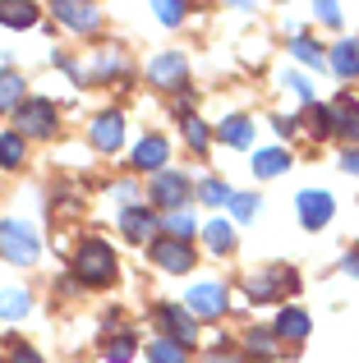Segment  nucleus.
Here are the masks:
<instances>
[{"label": "nucleus", "mask_w": 359, "mask_h": 363, "mask_svg": "<svg viewBox=\"0 0 359 363\" xmlns=\"http://www.w3.org/2000/svg\"><path fill=\"white\" fill-rule=\"evenodd\" d=\"M120 272L116 262V248H111L106 240H83L79 248H74V281L88 285V290H97V285H111Z\"/></svg>", "instance_id": "obj_1"}, {"label": "nucleus", "mask_w": 359, "mask_h": 363, "mask_svg": "<svg viewBox=\"0 0 359 363\" xmlns=\"http://www.w3.org/2000/svg\"><path fill=\"white\" fill-rule=\"evenodd\" d=\"M0 253H5V262H14V267H33L37 257H42V235H37L28 221L5 216V221H0Z\"/></svg>", "instance_id": "obj_2"}, {"label": "nucleus", "mask_w": 359, "mask_h": 363, "mask_svg": "<svg viewBox=\"0 0 359 363\" xmlns=\"http://www.w3.org/2000/svg\"><path fill=\"white\" fill-rule=\"evenodd\" d=\"M55 129H60V116L46 97H28L14 111V133H23V138H55Z\"/></svg>", "instance_id": "obj_3"}, {"label": "nucleus", "mask_w": 359, "mask_h": 363, "mask_svg": "<svg viewBox=\"0 0 359 363\" xmlns=\"http://www.w3.org/2000/svg\"><path fill=\"white\" fill-rule=\"evenodd\" d=\"M184 308H189V318H207V322H216V318H226L231 313V290H226L221 281H203V285H194V290L184 294Z\"/></svg>", "instance_id": "obj_4"}, {"label": "nucleus", "mask_w": 359, "mask_h": 363, "mask_svg": "<svg viewBox=\"0 0 359 363\" xmlns=\"http://www.w3.org/2000/svg\"><path fill=\"white\" fill-rule=\"evenodd\" d=\"M286 290H295V276H290L286 267H263V272L244 276V294H249L253 303H272V299H281Z\"/></svg>", "instance_id": "obj_5"}, {"label": "nucleus", "mask_w": 359, "mask_h": 363, "mask_svg": "<svg viewBox=\"0 0 359 363\" xmlns=\"http://www.w3.org/2000/svg\"><path fill=\"white\" fill-rule=\"evenodd\" d=\"M148 198H153L157 207H166V212L184 207V203H189V175H184V170H171V166H166L162 175H153V184H148Z\"/></svg>", "instance_id": "obj_6"}, {"label": "nucleus", "mask_w": 359, "mask_h": 363, "mask_svg": "<svg viewBox=\"0 0 359 363\" xmlns=\"http://www.w3.org/2000/svg\"><path fill=\"white\" fill-rule=\"evenodd\" d=\"M157 322H162L166 340H175L180 350L198 345V322L189 318V308H180V303H157Z\"/></svg>", "instance_id": "obj_7"}, {"label": "nucleus", "mask_w": 359, "mask_h": 363, "mask_svg": "<svg viewBox=\"0 0 359 363\" xmlns=\"http://www.w3.org/2000/svg\"><path fill=\"white\" fill-rule=\"evenodd\" d=\"M295 212H299V225H304V230H323V225L336 216V203H332V194H323V189H304V194L295 198Z\"/></svg>", "instance_id": "obj_8"}, {"label": "nucleus", "mask_w": 359, "mask_h": 363, "mask_svg": "<svg viewBox=\"0 0 359 363\" xmlns=\"http://www.w3.org/2000/svg\"><path fill=\"white\" fill-rule=\"evenodd\" d=\"M51 14L60 18V28H70V33H97L101 28V9L83 5V0H55Z\"/></svg>", "instance_id": "obj_9"}, {"label": "nucleus", "mask_w": 359, "mask_h": 363, "mask_svg": "<svg viewBox=\"0 0 359 363\" xmlns=\"http://www.w3.org/2000/svg\"><path fill=\"white\" fill-rule=\"evenodd\" d=\"M166 161H171V143H166L162 133H143V138L134 143V161H129V166L148 170V175H162Z\"/></svg>", "instance_id": "obj_10"}, {"label": "nucleus", "mask_w": 359, "mask_h": 363, "mask_svg": "<svg viewBox=\"0 0 359 363\" xmlns=\"http://www.w3.org/2000/svg\"><path fill=\"white\" fill-rule=\"evenodd\" d=\"M153 262H157V272H166V276H184V272H194V248L162 235V240L153 244Z\"/></svg>", "instance_id": "obj_11"}, {"label": "nucleus", "mask_w": 359, "mask_h": 363, "mask_svg": "<svg viewBox=\"0 0 359 363\" xmlns=\"http://www.w3.org/2000/svg\"><path fill=\"white\" fill-rule=\"evenodd\" d=\"M88 138H92V147H97V152H106V157H111V152L125 143V116H120V111H101V116L92 120Z\"/></svg>", "instance_id": "obj_12"}, {"label": "nucleus", "mask_w": 359, "mask_h": 363, "mask_svg": "<svg viewBox=\"0 0 359 363\" xmlns=\"http://www.w3.org/2000/svg\"><path fill=\"white\" fill-rule=\"evenodd\" d=\"M120 230H125V240H134V244H143V240H162V221H157L148 207H125L120 212Z\"/></svg>", "instance_id": "obj_13"}, {"label": "nucleus", "mask_w": 359, "mask_h": 363, "mask_svg": "<svg viewBox=\"0 0 359 363\" xmlns=\"http://www.w3.org/2000/svg\"><path fill=\"white\" fill-rule=\"evenodd\" d=\"M184 69H189V60L180 51H162V55H153L148 60V79L157 83V88H180V79H184Z\"/></svg>", "instance_id": "obj_14"}, {"label": "nucleus", "mask_w": 359, "mask_h": 363, "mask_svg": "<svg viewBox=\"0 0 359 363\" xmlns=\"http://www.w3.org/2000/svg\"><path fill=\"white\" fill-rule=\"evenodd\" d=\"M309 331H314V318H309L304 308H281L277 313V322H272V336L277 340H290V345H299V340H309Z\"/></svg>", "instance_id": "obj_15"}, {"label": "nucleus", "mask_w": 359, "mask_h": 363, "mask_svg": "<svg viewBox=\"0 0 359 363\" xmlns=\"http://www.w3.org/2000/svg\"><path fill=\"white\" fill-rule=\"evenodd\" d=\"M253 175L258 179H277V175H286L290 170V152L286 147H263V152H253Z\"/></svg>", "instance_id": "obj_16"}, {"label": "nucleus", "mask_w": 359, "mask_h": 363, "mask_svg": "<svg viewBox=\"0 0 359 363\" xmlns=\"http://www.w3.org/2000/svg\"><path fill=\"white\" fill-rule=\"evenodd\" d=\"M253 133H258V124H253L249 116H231L216 124V138L231 143V147H253Z\"/></svg>", "instance_id": "obj_17"}, {"label": "nucleus", "mask_w": 359, "mask_h": 363, "mask_svg": "<svg viewBox=\"0 0 359 363\" xmlns=\"http://www.w3.org/2000/svg\"><path fill=\"white\" fill-rule=\"evenodd\" d=\"M23 101H28L23 74H18V69H0V111H9V116H14Z\"/></svg>", "instance_id": "obj_18"}, {"label": "nucleus", "mask_w": 359, "mask_h": 363, "mask_svg": "<svg viewBox=\"0 0 359 363\" xmlns=\"http://www.w3.org/2000/svg\"><path fill=\"white\" fill-rule=\"evenodd\" d=\"M332 116H336V138L359 143V101L355 97H336L332 101Z\"/></svg>", "instance_id": "obj_19"}, {"label": "nucleus", "mask_w": 359, "mask_h": 363, "mask_svg": "<svg viewBox=\"0 0 359 363\" xmlns=\"http://www.w3.org/2000/svg\"><path fill=\"white\" fill-rule=\"evenodd\" d=\"M203 244H207V253L226 257V253L235 248V225H231V221H221V216H212V221L203 225Z\"/></svg>", "instance_id": "obj_20"}, {"label": "nucleus", "mask_w": 359, "mask_h": 363, "mask_svg": "<svg viewBox=\"0 0 359 363\" xmlns=\"http://www.w3.org/2000/svg\"><path fill=\"white\" fill-rule=\"evenodd\" d=\"M42 18V9L33 0H0V23L5 28H33Z\"/></svg>", "instance_id": "obj_21"}, {"label": "nucleus", "mask_w": 359, "mask_h": 363, "mask_svg": "<svg viewBox=\"0 0 359 363\" xmlns=\"http://www.w3.org/2000/svg\"><path fill=\"white\" fill-rule=\"evenodd\" d=\"M327 65H332L341 79H359V37H346L341 46H332Z\"/></svg>", "instance_id": "obj_22"}, {"label": "nucleus", "mask_w": 359, "mask_h": 363, "mask_svg": "<svg viewBox=\"0 0 359 363\" xmlns=\"http://www.w3.org/2000/svg\"><path fill=\"white\" fill-rule=\"evenodd\" d=\"M28 161V138L14 129H0V170H18Z\"/></svg>", "instance_id": "obj_23"}, {"label": "nucleus", "mask_w": 359, "mask_h": 363, "mask_svg": "<svg viewBox=\"0 0 359 363\" xmlns=\"http://www.w3.org/2000/svg\"><path fill=\"white\" fill-rule=\"evenodd\" d=\"M244 354L249 359H277L281 345H277V336H272V327H249L244 331Z\"/></svg>", "instance_id": "obj_24"}, {"label": "nucleus", "mask_w": 359, "mask_h": 363, "mask_svg": "<svg viewBox=\"0 0 359 363\" xmlns=\"http://www.w3.org/2000/svg\"><path fill=\"white\" fill-rule=\"evenodd\" d=\"M194 230H198V221H194V212H189V207H175V212L162 216V235H166V240L189 244V240H194Z\"/></svg>", "instance_id": "obj_25"}, {"label": "nucleus", "mask_w": 359, "mask_h": 363, "mask_svg": "<svg viewBox=\"0 0 359 363\" xmlns=\"http://www.w3.org/2000/svg\"><path fill=\"white\" fill-rule=\"evenodd\" d=\"M33 313V294L28 290H0V318L5 322H23Z\"/></svg>", "instance_id": "obj_26"}, {"label": "nucleus", "mask_w": 359, "mask_h": 363, "mask_svg": "<svg viewBox=\"0 0 359 363\" xmlns=\"http://www.w3.org/2000/svg\"><path fill=\"white\" fill-rule=\"evenodd\" d=\"M290 55H295V60H304L309 69H327V51L314 42V37H304V33L290 37Z\"/></svg>", "instance_id": "obj_27"}, {"label": "nucleus", "mask_w": 359, "mask_h": 363, "mask_svg": "<svg viewBox=\"0 0 359 363\" xmlns=\"http://www.w3.org/2000/svg\"><path fill=\"white\" fill-rule=\"evenodd\" d=\"M120 69H125V55H120L116 46H106V51H92V74H88V79H116Z\"/></svg>", "instance_id": "obj_28"}, {"label": "nucleus", "mask_w": 359, "mask_h": 363, "mask_svg": "<svg viewBox=\"0 0 359 363\" xmlns=\"http://www.w3.org/2000/svg\"><path fill=\"white\" fill-rule=\"evenodd\" d=\"M309 129H314V138H336V116H332V106L314 101V106H309Z\"/></svg>", "instance_id": "obj_29"}, {"label": "nucleus", "mask_w": 359, "mask_h": 363, "mask_svg": "<svg viewBox=\"0 0 359 363\" xmlns=\"http://www.w3.org/2000/svg\"><path fill=\"white\" fill-rule=\"evenodd\" d=\"M148 363H189V350H180L175 340L157 336L153 345H148Z\"/></svg>", "instance_id": "obj_30"}, {"label": "nucleus", "mask_w": 359, "mask_h": 363, "mask_svg": "<svg viewBox=\"0 0 359 363\" xmlns=\"http://www.w3.org/2000/svg\"><path fill=\"white\" fill-rule=\"evenodd\" d=\"M198 198H203L207 207H231V184L216 179V175H207L203 184H198Z\"/></svg>", "instance_id": "obj_31"}, {"label": "nucleus", "mask_w": 359, "mask_h": 363, "mask_svg": "<svg viewBox=\"0 0 359 363\" xmlns=\"http://www.w3.org/2000/svg\"><path fill=\"white\" fill-rule=\"evenodd\" d=\"M281 88H286L290 92V97H299V101H304V106H314V83H309L304 79V74H281Z\"/></svg>", "instance_id": "obj_32"}, {"label": "nucleus", "mask_w": 359, "mask_h": 363, "mask_svg": "<svg viewBox=\"0 0 359 363\" xmlns=\"http://www.w3.org/2000/svg\"><path fill=\"white\" fill-rule=\"evenodd\" d=\"M184 143H189L194 152H207V143H212V129H207L198 116H189V120H184Z\"/></svg>", "instance_id": "obj_33"}, {"label": "nucleus", "mask_w": 359, "mask_h": 363, "mask_svg": "<svg viewBox=\"0 0 359 363\" xmlns=\"http://www.w3.org/2000/svg\"><path fill=\"white\" fill-rule=\"evenodd\" d=\"M231 212H235V221H253V216L263 212V198H253V194H231Z\"/></svg>", "instance_id": "obj_34"}, {"label": "nucleus", "mask_w": 359, "mask_h": 363, "mask_svg": "<svg viewBox=\"0 0 359 363\" xmlns=\"http://www.w3.org/2000/svg\"><path fill=\"white\" fill-rule=\"evenodd\" d=\"M153 14L162 18L166 28H175V23H184V14H189V9H184V5H175V0H157V5H153Z\"/></svg>", "instance_id": "obj_35"}, {"label": "nucleus", "mask_w": 359, "mask_h": 363, "mask_svg": "<svg viewBox=\"0 0 359 363\" xmlns=\"http://www.w3.org/2000/svg\"><path fill=\"white\" fill-rule=\"evenodd\" d=\"M106 359L111 363H129V359H134V336H116L111 350H106Z\"/></svg>", "instance_id": "obj_36"}, {"label": "nucleus", "mask_w": 359, "mask_h": 363, "mask_svg": "<svg viewBox=\"0 0 359 363\" xmlns=\"http://www.w3.org/2000/svg\"><path fill=\"white\" fill-rule=\"evenodd\" d=\"M5 363H46V359L37 354L33 345H23V340H14V345H9V354H5Z\"/></svg>", "instance_id": "obj_37"}, {"label": "nucleus", "mask_w": 359, "mask_h": 363, "mask_svg": "<svg viewBox=\"0 0 359 363\" xmlns=\"http://www.w3.org/2000/svg\"><path fill=\"white\" fill-rule=\"evenodd\" d=\"M314 14H318V23H327V28L341 23V5H327V0H323V5H314Z\"/></svg>", "instance_id": "obj_38"}, {"label": "nucleus", "mask_w": 359, "mask_h": 363, "mask_svg": "<svg viewBox=\"0 0 359 363\" xmlns=\"http://www.w3.org/2000/svg\"><path fill=\"white\" fill-rule=\"evenodd\" d=\"M111 194H116V198H120L125 207H138V189H134V184H116Z\"/></svg>", "instance_id": "obj_39"}, {"label": "nucleus", "mask_w": 359, "mask_h": 363, "mask_svg": "<svg viewBox=\"0 0 359 363\" xmlns=\"http://www.w3.org/2000/svg\"><path fill=\"white\" fill-rule=\"evenodd\" d=\"M295 129H299V120H295V116H277V133H281V138H290Z\"/></svg>", "instance_id": "obj_40"}, {"label": "nucleus", "mask_w": 359, "mask_h": 363, "mask_svg": "<svg viewBox=\"0 0 359 363\" xmlns=\"http://www.w3.org/2000/svg\"><path fill=\"white\" fill-rule=\"evenodd\" d=\"M341 170H346V175H359V147H350L341 157Z\"/></svg>", "instance_id": "obj_41"}, {"label": "nucleus", "mask_w": 359, "mask_h": 363, "mask_svg": "<svg viewBox=\"0 0 359 363\" xmlns=\"http://www.w3.org/2000/svg\"><path fill=\"white\" fill-rule=\"evenodd\" d=\"M341 272H346V276H355V281H359V253H346V257H341Z\"/></svg>", "instance_id": "obj_42"}, {"label": "nucleus", "mask_w": 359, "mask_h": 363, "mask_svg": "<svg viewBox=\"0 0 359 363\" xmlns=\"http://www.w3.org/2000/svg\"><path fill=\"white\" fill-rule=\"evenodd\" d=\"M207 363H240V354H216V350H212V354H207Z\"/></svg>", "instance_id": "obj_43"}]
</instances>
